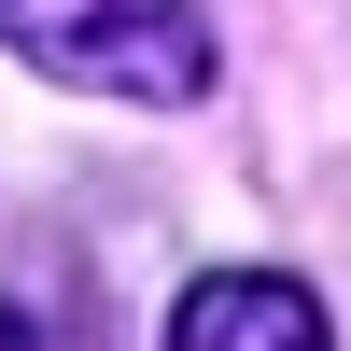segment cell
<instances>
[{"instance_id": "cell-1", "label": "cell", "mask_w": 351, "mask_h": 351, "mask_svg": "<svg viewBox=\"0 0 351 351\" xmlns=\"http://www.w3.org/2000/svg\"><path fill=\"white\" fill-rule=\"evenodd\" d=\"M0 43L99 99H197L211 84V14L197 0H0Z\"/></svg>"}, {"instance_id": "cell-3", "label": "cell", "mask_w": 351, "mask_h": 351, "mask_svg": "<svg viewBox=\"0 0 351 351\" xmlns=\"http://www.w3.org/2000/svg\"><path fill=\"white\" fill-rule=\"evenodd\" d=\"M0 351H28V324H14V309H0Z\"/></svg>"}, {"instance_id": "cell-2", "label": "cell", "mask_w": 351, "mask_h": 351, "mask_svg": "<svg viewBox=\"0 0 351 351\" xmlns=\"http://www.w3.org/2000/svg\"><path fill=\"white\" fill-rule=\"evenodd\" d=\"M169 351H337V324L309 309V281H281V267H211L169 309Z\"/></svg>"}]
</instances>
